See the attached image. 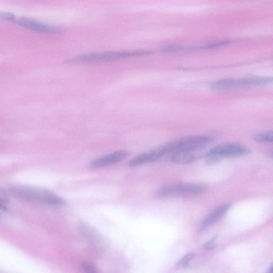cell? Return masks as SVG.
Masks as SVG:
<instances>
[{"mask_svg": "<svg viewBox=\"0 0 273 273\" xmlns=\"http://www.w3.org/2000/svg\"><path fill=\"white\" fill-rule=\"evenodd\" d=\"M272 131L255 134L254 140L259 143H271L273 141Z\"/></svg>", "mask_w": 273, "mask_h": 273, "instance_id": "12", "label": "cell"}, {"mask_svg": "<svg viewBox=\"0 0 273 273\" xmlns=\"http://www.w3.org/2000/svg\"><path fill=\"white\" fill-rule=\"evenodd\" d=\"M207 188L201 185L180 183L168 185L161 187L157 192L160 198L171 197H194L206 192Z\"/></svg>", "mask_w": 273, "mask_h": 273, "instance_id": "5", "label": "cell"}, {"mask_svg": "<svg viewBox=\"0 0 273 273\" xmlns=\"http://www.w3.org/2000/svg\"><path fill=\"white\" fill-rule=\"evenodd\" d=\"M9 193L20 200L42 206L61 207L66 204L64 199L42 188L16 186L9 189Z\"/></svg>", "mask_w": 273, "mask_h": 273, "instance_id": "1", "label": "cell"}, {"mask_svg": "<svg viewBox=\"0 0 273 273\" xmlns=\"http://www.w3.org/2000/svg\"><path fill=\"white\" fill-rule=\"evenodd\" d=\"M9 201V199L8 194L6 193L5 191L0 188V204L7 206Z\"/></svg>", "mask_w": 273, "mask_h": 273, "instance_id": "16", "label": "cell"}, {"mask_svg": "<svg viewBox=\"0 0 273 273\" xmlns=\"http://www.w3.org/2000/svg\"><path fill=\"white\" fill-rule=\"evenodd\" d=\"M194 257L195 255L193 253L187 254L181 259L177 265L182 267H187Z\"/></svg>", "mask_w": 273, "mask_h": 273, "instance_id": "14", "label": "cell"}, {"mask_svg": "<svg viewBox=\"0 0 273 273\" xmlns=\"http://www.w3.org/2000/svg\"><path fill=\"white\" fill-rule=\"evenodd\" d=\"M268 272L271 273L272 272V265L271 264L268 269Z\"/></svg>", "mask_w": 273, "mask_h": 273, "instance_id": "20", "label": "cell"}, {"mask_svg": "<svg viewBox=\"0 0 273 273\" xmlns=\"http://www.w3.org/2000/svg\"><path fill=\"white\" fill-rule=\"evenodd\" d=\"M217 238V236H215L211 240L207 242L203 245V248L206 250H211L214 249L216 246V241Z\"/></svg>", "mask_w": 273, "mask_h": 273, "instance_id": "17", "label": "cell"}, {"mask_svg": "<svg viewBox=\"0 0 273 273\" xmlns=\"http://www.w3.org/2000/svg\"><path fill=\"white\" fill-rule=\"evenodd\" d=\"M224 158H237L246 155L250 153V150L245 146L235 142L226 143L217 145L209 151Z\"/></svg>", "mask_w": 273, "mask_h": 273, "instance_id": "6", "label": "cell"}, {"mask_svg": "<svg viewBox=\"0 0 273 273\" xmlns=\"http://www.w3.org/2000/svg\"><path fill=\"white\" fill-rule=\"evenodd\" d=\"M15 22L23 28L38 33L55 34L63 31V28L61 27L44 24L35 20L25 17L16 20Z\"/></svg>", "mask_w": 273, "mask_h": 273, "instance_id": "7", "label": "cell"}, {"mask_svg": "<svg viewBox=\"0 0 273 273\" xmlns=\"http://www.w3.org/2000/svg\"><path fill=\"white\" fill-rule=\"evenodd\" d=\"M223 159L217 154L209 152L205 156V161L208 166H213L220 163Z\"/></svg>", "mask_w": 273, "mask_h": 273, "instance_id": "13", "label": "cell"}, {"mask_svg": "<svg viewBox=\"0 0 273 273\" xmlns=\"http://www.w3.org/2000/svg\"><path fill=\"white\" fill-rule=\"evenodd\" d=\"M163 155L160 148L152 150L136 156L129 162V166L134 167L154 162Z\"/></svg>", "mask_w": 273, "mask_h": 273, "instance_id": "9", "label": "cell"}, {"mask_svg": "<svg viewBox=\"0 0 273 273\" xmlns=\"http://www.w3.org/2000/svg\"><path fill=\"white\" fill-rule=\"evenodd\" d=\"M0 18L7 21L15 22L16 20V16L9 12H0Z\"/></svg>", "mask_w": 273, "mask_h": 273, "instance_id": "15", "label": "cell"}, {"mask_svg": "<svg viewBox=\"0 0 273 273\" xmlns=\"http://www.w3.org/2000/svg\"><path fill=\"white\" fill-rule=\"evenodd\" d=\"M129 155V152L126 150H119L92 160L90 163V166L92 168H100L115 165L127 158Z\"/></svg>", "mask_w": 273, "mask_h": 273, "instance_id": "8", "label": "cell"}, {"mask_svg": "<svg viewBox=\"0 0 273 273\" xmlns=\"http://www.w3.org/2000/svg\"><path fill=\"white\" fill-rule=\"evenodd\" d=\"M230 206L231 205L230 204H226L217 209L207 217L206 220H205L202 222L200 226L201 228L202 229H206L216 222L219 221L228 211Z\"/></svg>", "mask_w": 273, "mask_h": 273, "instance_id": "10", "label": "cell"}, {"mask_svg": "<svg viewBox=\"0 0 273 273\" xmlns=\"http://www.w3.org/2000/svg\"><path fill=\"white\" fill-rule=\"evenodd\" d=\"M270 77L255 76L239 79H226L215 82L210 85L215 91H222L265 86L272 83Z\"/></svg>", "mask_w": 273, "mask_h": 273, "instance_id": "4", "label": "cell"}, {"mask_svg": "<svg viewBox=\"0 0 273 273\" xmlns=\"http://www.w3.org/2000/svg\"><path fill=\"white\" fill-rule=\"evenodd\" d=\"M170 160L178 165H187L194 162L196 160V157L194 152L180 151L173 152Z\"/></svg>", "mask_w": 273, "mask_h": 273, "instance_id": "11", "label": "cell"}, {"mask_svg": "<svg viewBox=\"0 0 273 273\" xmlns=\"http://www.w3.org/2000/svg\"><path fill=\"white\" fill-rule=\"evenodd\" d=\"M82 268L87 272L95 273L99 272L96 268L89 264H83L82 265Z\"/></svg>", "mask_w": 273, "mask_h": 273, "instance_id": "18", "label": "cell"}, {"mask_svg": "<svg viewBox=\"0 0 273 273\" xmlns=\"http://www.w3.org/2000/svg\"><path fill=\"white\" fill-rule=\"evenodd\" d=\"M152 51L145 50L106 51L83 54L72 59L70 62L80 64H99L121 60L151 56Z\"/></svg>", "mask_w": 273, "mask_h": 273, "instance_id": "2", "label": "cell"}, {"mask_svg": "<svg viewBox=\"0 0 273 273\" xmlns=\"http://www.w3.org/2000/svg\"><path fill=\"white\" fill-rule=\"evenodd\" d=\"M7 206L4 205L0 204V217L3 215L4 213L7 211Z\"/></svg>", "mask_w": 273, "mask_h": 273, "instance_id": "19", "label": "cell"}, {"mask_svg": "<svg viewBox=\"0 0 273 273\" xmlns=\"http://www.w3.org/2000/svg\"><path fill=\"white\" fill-rule=\"evenodd\" d=\"M212 140L210 136L207 135H190L166 143L160 148L164 155L180 151L194 152L210 143Z\"/></svg>", "mask_w": 273, "mask_h": 273, "instance_id": "3", "label": "cell"}]
</instances>
